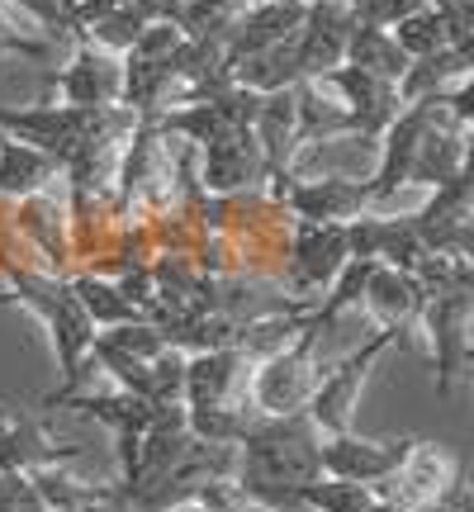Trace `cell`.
Wrapping results in <instances>:
<instances>
[{"mask_svg": "<svg viewBox=\"0 0 474 512\" xmlns=\"http://www.w3.org/2000/svg\"><path fill=\"white\" fill-rule=\"evenodd\" d=\"M76 38L72 62L53 76V91L62 105H86V110H114L124 105V57L95 48L86 34Z\"/></svg>", "mask_w": 474, "mask_h": 512, "instance_id": "obj_13", "label": "cell"}, {"mask_svg": "<svg viewBox=\"0 0 474 512\" xmlns=\"http://www.w3.org/2000/svg\"><path fill=\"white\" fill-rule=\"evenodd\" d=\"M114 5L133 10V15L143 19V24H157V19H171V24H181V0H114Z\"/></svg>", "mask_w": 474, "mask_h": 512, "instance_id": "obj_38", "label": "cell"}, {"mask_svg": "<svg viewBox=\"0 0 474 512\" xmlns=\"http://www.w3.org/2000/svg\"><path fill=\"white\" fill-rule=\"evenodd\" d=\"M347 261H351V252H347V223L294 219L290 247H285V271H280V285H285L294 299L318 304Z\"/></svg>", "mask_w": 474, "mask_h": 512, "instance_id": "obj_4", "label": "cell"}, {"mask_svg": "<svg viewBox=\"0 0 474 512\" xmlns=\"http://www.w3.org/2000/svg\"><path fill=\"white\" fill-rule=\"evenodd\" d=\"M446 24V48L474 53V0H427Z\"/></svg>", "mask_w": 474, "mask_h": 512, "instance_id": "obj_35", "label": "cell"}, {"mask_svg": "<svg viewBox=\"0 0 474 512\" xmlns=\"http://www.w3.org/2000/svg\"><path fill=\"white\" fill-rule=\"evenodd\" d=\"M110 110H86V105H62V100H38V105H0V133L34 143L57 166L72 162V152L91 138Z\"/></svg>", "mask_w": 474, "mask_h": 512, "instance_id": "obj_3", "label": "cell"}, {"mask_svg": "<svg viewBox=\"0 0 474 512\" xmlns=\"http://www.w3.org/2000/svg\"><path fill=\"white\" fill-rule=\"evenodd\" d=\"M247 5L252 0H181V29L190 38H223Z\"/></svg>", "mask_w": 474, "mask_h": 512, "instance_id": "obj_30", "label": "cell"}, {"mask_svg": "<svg viewBox=\"0 0 474 512\" xmlns=\"http://www.w3.org/2000/svg\"><path fill=\"white\" fill-rule=\"evenodd\" d=\"M0 275H5V285H10V290L0 294V309L24 304V309L48 328V337H53L62 389H53L48 399L76 394V389L86 384V356H91V342H95V323L86 318V309L76 304L67 275H48V271H34V266H0Z\"/></svg>", "mask_w": 474, "mask_h": 512, "instance_id": "obj_1", "label": "cell"}, {"mask_svg": "<svg viewBox=\"0 0 474 512\" xmlns=\"http://www.w3.org/2000/svg\"><path fill=\"white\" fill-rule=\"evenodd\" d=\"M5 5H15L19 15L48 38L76 34V29H81V0H5Z\"/></svg>", "mask_w": 474, "mask_h": 512, "instance_id": "obj_33", "label": "cell"}, {"mask_svg": "<svg viewBox=\"0 0 474 512\" xmlns=\"http://www.w3.org/2000/svg\"><path fill=\"white\" fill-rule=\"evenodd\" d=\"M53 181H62V166L48 152L0 133V200H24L38 190H53Z\"/></svg>", "mask_w": 474, "mask_h": 512, "instance_id": "obj_24", "label": "cell"}, {"mask_svg": "<svg viewBox=\"0 0 474 512\" xmlns=\"http://www.w3.org/2000/svg\"><path fill=\"white\" fill-rule=\"evenodd\" d=\"M389 347H403V337L394 328H375V337L365 342L361 351H351L347 361H337V366L318 380L309 399V422L323 432V437H337V432H351V418H356V403H361V389L370 380V370L380 361Z\"/></svg>", "mask_w": 474, "mask_h": 512, "instance_id": "obj_5", "label": "cell"}, {"mask_svg": "<svg viewBox=\"0 0 474 512\" xmlns=\"http://www.w3.org/2000/svg\"><path fill=\"white\" fill-rule=\"evenodd\" d=\"M323 332L313 323V309L304 318V328L294 332V342H285L280 351H271L261 366L252 370V389H247V399L261 418H290V413H304L313 399V389L323 380V370H318V342H323Z\"/></svg>", "mask_w": 474, "mask_h": 512, "instance_id": "obj_2", "label": "cell"}, {"mask_svg": "<svg viewBox=\"0 0 474 512\" xmlns=\"http://www.w3.org/2000/svg\"><path fill=\"white\" fill-rule=\"evenodd\" d=\"M389 34H394V43L403 48V57H408V62H413V57L437 53V48H446V24H441V15L432 10V5H422V10H413V15H403Z\"/></svg>", "mask_w": 474, "mask_h": 512, "instance_id": "obj_31", "label": "cell"}, {"mask_svg": "<svg viewBox=\"0 0 474 512\" xmlns=\"http://www.w3.org/2000/svg\"><path fill=\"white\" fill-rule=\"evenodd\" d=\"M261 91H247V86H223V91L204 95L195 105H176V110L157 114L152 124L171 133V138H185L190 147H204L223 138V133H237V128H252L256 110H261Z\"/></svg>", "mask_w": 474, "mask_h": 512, "instance_id": "obj_8", "label": "cell"}, {"mask_svg": "<svg viewBox=\"0 0 474 512\" xmlns=\"http://www.w3.org/2000/svg\"><path fill=\"white\" fill-rule=\"evenodd\" d=\"M76 456V446H57L48 437L43 418L15 413V418L0 422V470H15V475H34L48 465H67Z\"/></svg>", "mask_w": 474, "mask_h": 512, "instance_id": "obj_22", "label": "cell"}, {"mask_svg": "<svg viewBox=\"0 0 474 512\" xmlns=\"http://www.w3.org/2000/svg\"><path fill=\"white\" fill-rule=\"evenodd\" d=\"M261 366L252 351L219 347V351H195L185 356V408H233V403H247V389H252V370Z\"/></svg>", "mask_w": 474, "mask_h": 512, "instance_id": "obj_12", "label": "cell"}, {"mask_svg": "<svg viewBox=\"0 0 474 512\" xmlns=\"http://www.w3.org/2000/svg\"><path fill=\"white\" fill-rule=\"evenodd\" d=\"M43 408H81V413H91L95 422H105L114 437H143L171 403H152V399H143V394H128V389H110V394L76 389V394H62V399H43Z\"/></svg>", "mask_w": 474, "mask_h": 512, "instance_id": "obj_21", "label": "cell"}, {"mask_svg": "<svg viewBox=\"0 0 474 512\" xmlns=\"http://www.w3.org/2000/svg\"><path fill=\"white\" fill-rule=\"evenodd\" d=\"M299 503L309 512H365L380 503L375 484H351V479H313V484H299Z\"/></svg>", "mask_w": 474, "mask_h": 512, "instance_id": "obj_29", "label": "cell"}, {"mask_svg": "<svg viewBox=\"0 0 474 512\" xmlns=\"http://www.w3.org/2000/svg\"><path fill=\"white\" fill-rule=\"evenodd\" d=\"M0 512H48V503L38 498L34 479L15 475V470H0Z\"/></svg>", "mask_w": 474, "mask_h": 512, "instance_id": "obj_37", "label": "cell"}, {"mask_svg": "<svg viewBox=\"0 0 474 512\" xmlns=\"http://www.w3.org/2000/svg\"><path fill=\"white\" fill-rule=\"evenodd\" d=\"M10 228L15 238L29 247L38 271L48 275H72V219H67V200H57L53 190H38L24 200H10Z\"/></svg>", "mask_w": 474, "mask_h": 512, "instance_id": "obj_9", "label": "cell"}, {"mask_svg": "<svg viewBox=\"0 0 474 512\" xmlns=\"http://www.w3.org/2000/svg\"><path fill=\"white\" fill-rule=\"evenodd\" d=\"M323 86H328L337 100H342V110L351 114V133L361 138V143H380L384 128L399 119L403 100H399V86L394 81H384V76H370L361 67H332L328 76H318Z\"/></svg>", "mask_w": 474, "mask_h": 512, "instance_id": "obj_15", "label": "cell"}, {"mask_svg": "<svg viewBox=\"0 0 474 512\" xmlns=\"http://www.w3.org/2000/svg\"><path fill=\"white\" fill-rule=\"evenodd\" d=\"M413 437H356V432H337L323 437L318 446V465L328 479H351V484H380L394 475L408 456Z\"/></svg>", "mask_w": 474, "mask_h": 512, "instance_id": "obj_17", "label": "cell"}, {"mask_svg": "<svg viewBox=\"0 0 474 512\" xmlns=\"http://www.w3.org/2000/svg\"><path fill=\"white\" fill-rule=\"evenodd\" d=\"M347 252L375 266H394V271H418V261L427 256V247L413 233L408 214H384V209H365L361 219L347 223Z\"/></svg>", "mask_w": 474, "mask_h": 512, "instance_id": "obj_18", "label": "cell"}, {"mask_svg": "<svg viewBox=\"0 0 474 512\" xmlns=\"http://www.w3.org/2000/svg\"><path fill=\"white\" fill-rule=\"evenodd\" d=\"M427 299H432V294L422 290L418 275L394 271V266H375L370 280H365V294H361V304L380 318V328H394L403 342L422 328V309H427Z\"/></svg>", "mask_w": 474, "mask_h": 512, "instance_id": "obj_20", "label": "cell"}, {"mask_svg": "<svg viewBox=\"0 0 474 512\" xmlns=\"http://www.w3.org/2000/svg\"><path fill=\"white\" fill-rule=\"evenodd\" d=\"M256 143H261V157H266V171H271V181L280 176H290L294 171V152H299V119H294V86L285 91H271L261 100V110H256ZM266 181V185H271Z\"/></svg>", "mask_w": 474, "mask_h": 512, "instance_id": "obj_23", "label": "cell"}, {"mask_svg": "<svg viewBox=\"0 0 474 512\" xmlns=\"http://www.w3.org/2000/svg\"><path fill=\"white\" fill-rule=\"evenodd\" d=\"M356 24H380V29H394L403 15H413L422 10L427 0H347Z\"/></svg>", "mask_w": 474, "mask_h": 512, "instance_id": "obj_36", "label": "cell"}, {"mask_svg": "<svg viewBox=\"0 0 474 512\" xmlns=\"http://www.w3.org/2000/svg\"><path fill=\"white\" fill-rule=\"evenodd\" d=\"M290 5H313V0H290Z\"/></svg>", "mask_w": 474, "mask_h": 512, "instance_id": "obj_39", "label": "cell"}, {"mask_svg": "<svg viewBox=\"0 0 474 512\" xmlns=\"http://www.w3.org/2000/svg\"><path fill=\"white\" fill-rule=\"evenodd\" d=\"M195 181H200L204 195H242V190H261L271 181L252 128H237V133L204 143L200 162H195Z\"/></svg>", "mask_w": 474, "mask_h": 512, "instance_id": "obj_16", "label": "cell"}, {"mask_svg": "<svg viewBox=\"0 0 474 512\" xmlns=\"http://www.w3.org/2000/svg\"><path fill=\"white\" fill-rule=\"evenodd\" d=\"M105 347H114L119 356H128V361H152V356H162L166 351V337L157 323H124V328H105L95 332Z\"/></svg>", "mask_w": 474, "mask_h": 512, "instance_id": "obj_34", "label": "cell"}, {"mask_svg": "<svg viewBox=\"0 0 474 512\" xmlns=\"http://www.w3.org/2000/svg\"><path fill=\"white\" fill-rule=\"evenodd\" d=\"M351 29H356V15H351L347 0H313L304 24H299V34L290 38L299 81H318V76H328L332 67H342V62H347Z\"/></svg>", "mask_w": 474, "mask_h": 512, "instance_id": "obj_14", "label": "cell"}, {"mask_svg": "<svg viewBox=\"0 0 474 512\" xmlns=\"http://www.w3.org/2000/svg\"><path fill=\"white\" fill-rule=\"evenodd\" d=\"M275 200L285 204L290 219H309V223H351L370 209V195H365V181H351V176H280V181L266 185Z\"/></svg>", "mask_w": 474, "mask_h": 512, "instance_id": "obj_10", "label": "cell"}, {"mask_svg": "<svg viewBox=\"0 0 474 512\" xmlns=\"http://www.w3.org/2000/svg\"><path fill=\"white\" fill-rule=\"evenodd\" d=\"M294 119H299V147L356 138L351 133V114L342 110V100L323 81H294Z\"/></svg>", "mask_w": 474, "mask_h": 512, "instance_id": "obj_26", "label": "cell"}, {"mask_svg": "<svg viewBox=\"0 0 474 512\" xmlns=\"http://www.w3.org/2000/svg\"><path fill=\"white\" fill-rule=\"evenodd\" d=\"M470 328H474V290H441L427 299L422 309V328L427 332V351L437 366V394L446 399L456 380L470 370Z\"/></svg>", "mask_w": 474, "mask_h": 512, "instance_id": "obj_6", "label": "cell"}, {"mask_svg": "<svg viewBox=\"0 0 474 512\" xmlns=\"http://www.w3.org/2000/svg\"><path fill=\"white\" fill-rule=\"evenodd\" d=\"M470 67H474V53H460V48H437L427 57H413L408 72L399 76V100L403 105H418V100L456 91L460 81H470Z\"/></svg>", "mask_w": 474, "mask_h": 512, "instance_id": "obj_25", "label": "cell"}, {"mask_svg": "<svg viewBox=\"0 0 474 512\" xmlns=\"http://www.w3.org/2000/svg\"><path fill=\"white\" fill-rule=\"evenodd\" d=\"M81 34L91 38L95 48H105V53H119L124 57L128 48H133V38L143 34V19L133 15V10H124V5H110L105 15H95Z\"/></svg>", "mask_w": 474, "mask_h": 512, "instance_id": "obj_32", "label": "cell"}, {"mask_svg": "<svg viewBox=\"0 0 474 512\" xmlns=\"http://www.w3.org/2000/svg\"><path fill=\"white\" fill-rule=\"evenodd\" d=\"M309 15V5H290V0H252L242 15L233 19V29L223 34V53H228V67L247 62V57L266 53L275 43L299 34V24Z\"/></svg>", "mask_w": 474, "mask_h": 512, "instance_id": "obj_19", "label": "cell"}, {"mask_svg": "<svg viewBox=\"0 0 474 512\" xmlns=\"http://www.w3.org/2000/svg\"><path fill=\"white\" fill-rule=\"evenodd\" d=\"M67 285H72L76 304L86 309V318L100 328H124V323H147V313L128 299L119 285H114L110 275H95V271H72L67 275Z\"/></svg>", "mask_w": 474, "mask_h": 512, "instance_id": "obj_27", "label": "cell"}, {"mask_svg": "<svg viewBox=\"0 0 474 512\" xmlns=\"http://www.w3.org/2000/svg\"><path fill=\"white\" fill-rule=\"evenodd\" d=\"M347 67H361V72L384 76V81L399 86V76L408 72V57H403V48L394 43L389 29H380V24H356L347 38Z\"/></svg>", "mask_w": 474, "mask_h": 512, "instance_id": "obj_28", "label": "cell"}, {"mask_svg": "<svg viewBox=\"0 0 474 512\" xmlns=\"http://www.w3.org/2000/svg\"><path fill=\"white\" fill-rule=\"evenodd\" d=\"M413 219V233L427 252H451V256H474V176H456L432 190V200L422 204Z\"/></svg>", "mask_w": 474, "mask_h": 512, "instance_id": "obj_11", "label": "cell"}, {"mask_svg": "<svg viewBox=\"0 0 474 512\" xmlns=\"http://www.w3.org/2000/svg\"><path fill=\"white\" fill-rule=\"evenodd\" d=\"M460 470H465V460H460L456 451H446L437 441L413 437L403 465L375 484V494H380V503H389V508L418 512V508H427V503H437V498L460 479Z\"/></svg>", "mask_w": 474, "mask_h": 512, "instance_id": "obj_7", "label": "cell"}]
</instances>
